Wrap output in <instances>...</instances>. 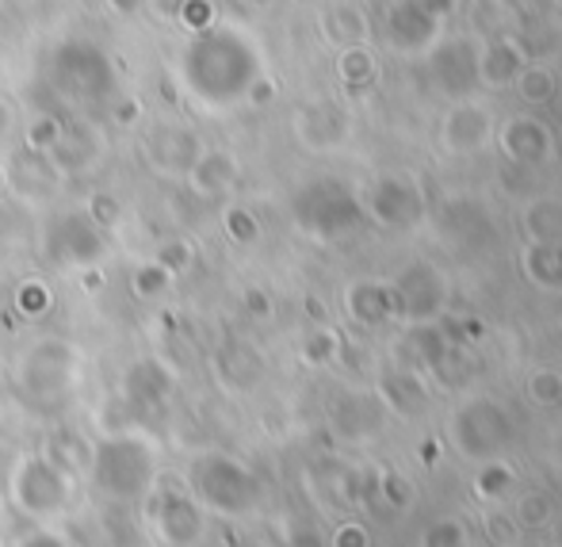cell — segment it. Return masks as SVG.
I'll use <instances>...</instances> for the list:
<instances>
[{
	"mask_svg": "<svg viewBox=\"0 0 562 547\" xmlns=\"http://www.w3.org/2000/svg\"><path fill=\"white\" fill-rule=\"evenodd\" d=\"M108 8H112L115 15H126V20H131V15H138L142 8H146V0H104Z\"/></svg>",
	"mask_w": 562,
	"mask_h": 547,
	"instance_id": "cell-54",
	"label": "cell"
},
{
	"mask_svg": "<svg viewBox=\"0 0 562 547\" xmlns=\"http://www.w3.org/2000/svg\"><path fill=\"white\" fill-rule=\"evenodd\" d=\"M497 146H502L505 161L517 165H543L555 154V134L543 119L536 115H509L497 126Z\"/></svg>",
	"mask_w": 562,
	"mask_h": 547,
	"instance_id": "cell-15",
	"label": "cell"
},
{
	"mask_svg": "<svg viewBox=\"0 0 562 547\" xmlns=\"http://www.w3.org/2000/svg\"><path fill=\"white\" fill-rule=\"evenodd\" d=\"M379 399H383L386 410H394L398 417H417L429 406V391H425L422 376L409 368H394L379 379Z\"/></svg>",
	"mask_w": 562,
	"mask_h": 547,
	"instance_id": "cell-24",
	"label": "cell"
},
{
	"mask_svg": "<svg viewBox=\"0 0 562 547\" xmlns=\"http://www.w3.org/2000/svg\"><path fill=\"white\" fill-rule=\"evenodd\" d=\"M241 303H245V311H249L252 319H268V314H272V299H268L265 288H249L241 295Z\"/></svg>",
	"mask_w": 562,
	"mask_h": 547,
	"instance_id": "cell-51",
	"label": "cell"
},
{
	"mask_svg": "<svg viewBox=\"0 0 562 547\" xmlns=\"http://www.w3.org/2000/svg\"><path fill=\"white\" fill-rule=\"evenodd\" d=\"M192 494L195 502L223 517H241V513L257 510L260 482L241 459L226 456V451H207L192 464Z\"/></svg>",
	"mask_w": 562,
	"mask_h": 547,
	"instance_id": "cell-5",
	"label": "cell"
},
{
	"mask_svg": "<svg viewBox=\"0 0 562 547\" xmlns=\"http://www.w3.org/2000/svg\"><path fill=\"white\" fill-rule=\"evenodd\" d=\"M283 547H326V536H322L318 528L299 525V528H291V536H288V544H283Z\"/></svg>",
	"mask_w": 562,
	"mask_h": 547,
	"instance_id": "cell-52",
	"label": "cell"
},
{
	"mask_svg": "<svg viewBox=\"0 0 562 547\" xmlns=\"http://www.w3.org/2000/svg\"><path fill=\"white\" fill-rule=\"evenodd\" d=\"M249 547H260V544H249Z\"/></svg>",
	"mask_w": 562,
	"mask_h": 547,
	"instance_id": "cell-61",
	"label": "cell"
},
{
	"mask_svg": "<svg viewBox=\"0 0 562 547\" xmlns=\"http://www.w3.org/2000/svg\"><path fill=\"white\" fill-rule=\"evenodd\" d=\"M142 149H146V161L154 172H161V177H184L188 165L203 149V142L195 138V131H188L180 123H157L146 134V146Z\"/></svg>",
	"mask_w": 562,
	"mask_h": 547,
	"instance_id": "cell-16",
	"label": "cell"
},
{
	"mask_svg": "<svg viewBox=\"0 0 562 547\" xmlns=\"http://www.w3.org/2000/svg\"><path fill=\"white\" fill-rule=\"evenodd\" d=\"M525 276L543 291H562V245H540V242L528 245Z\"/></svg>",
	"mask_w": 562,
	"mask_h": 547,
	"instance_id": "cell-27",
	"label": "cell"
},
{
	"mask_svg": "<svg viewBox=\"0 0 562 547\" xmlns=\"http://www.w3.org/2000/svg\"><path fill=\"white\" fill-rule=\"evenodd\" d=\"M451 341L445 326H432V322H417L414 330H406L398 345V356H402V368L409 371H445L448 360H451Z\"/></svg>",
	"mask_w": 562,
	"mask_h": 547,
	"instance_id": "cell-22",
	"label": "cell"
},
{
	"mask_svg": "<svg viewBox=\"0 0 562 547\" xmlns=\"http://www.w3.org/2000/svg\"><path fill=\"white\" fill-rule=\"evenodd\" d=\"M536 169H540V165H517V161H509V165H505V172H502L505 192H513V196H536V192H540Z\"/></svg>",
	"mask_w": 562,
	"mask_h": 547,
	"instance_id": "cell-45",
	"label": "cell"
},
{
	"mask_svg": "<svg viewBox=\"0 0 562 547\" xmlns=\"http://www.w3.org/2000/svg\"><path fill=\"white\" fill-rule=\"evenodd\" d=\"M291 219L303 234L318 237V242H337V237L352 234L363 222V200L337 177L306 180L295 196H291Z\"/></svg>",
	"mask_w": 562,
	"mask_h": 547,
	"instance_id": "cell-3",
	"label": "cell"
},
{
	"mask_svg": "<svg viewBox=\"0 0 562 547\" xmlns=\"http://www.w3.org/2000/svg\"><path fill=\"white\" fill-rule=\"evenodd\" d=\"M379 498H386L394 510H406L414 490H409V482L402 475H379Z\"/></svg>",
	"mask_w": 562,
	"mask_h": 547,
	"instance_id": "cell-49",
	"label": "cell"
},
{
	"mask_svg": "<svg viewBox=\"0 0 562 547\" xmlns=\"http://www.w3.org/2000/svg\"><path fill=\"white\" fill-rule=\"evenodd\" d=\"M215 20H218V15H215V4H211V0H188V4L177 12V20H172V23H180V27L192 31V35H195V31L211 27Z\"/></svg>",
	"mask_w": 562,
	"mask_h": 547,
	"instance_id": "cell-46",
	"label": "cell"
},
{
	"mask_svg": "<svg viewBox=\"0 0 562 547\" xmlns=\"http://www.w3.org/2000/svg\"><path fill=\"white\" fill-rule=\"evenodd\" d=\"M89 444L77 440V433H54L50 444H46V456L54 459L58 467H66L69 475L77 471V467H89Z\"/></svg>",
	"mask_w": 562,
	"mask_h": 547,
	"instance_id": "cell-37",
	"label": "cell"
},
{
	"mask_svg": "<svg viewBox=\"0 0 562 547\" xmlns=\"http://www.w3.org/2000/svg\"><path fill=\"white\" fill-rule=\"evenodd\" d=\"M146 521L169 547H192L203 540V505L192 490L154 482L146 494Z\"/></svg>",
	"mask_w": 562,
	"mask_h": 547,
	"instance_id": "cell-10",
	"label": "cell"
},
{
	"mask_svg": "<svg viewBox=\"0 0 562 547\" xmlns=\"http://www.w3.org/2000/svg\"><path fill=\"white\" fill-rule=\"evenodd\" d=\"M299 138L311 149H329L340 138V111L329 104L306 108L303 115H299Z\"/></svg>",
	"mask_w": 562,
	"mask_h": 547,
	"instance_id": "cell-29",
	"label": "cell"
},
{
	"mask_svg": "<svg viewBox=\"0 0 562 547\" xmlns=\"http://www.w3.org/2000/svg\"><path fill=\"white\" fill-rule=\"evenodd\" d=\"M348 319L360 326H383V322L398 319V303H394V288L379 280H360L345 291Z\"/></svg>",
	"mask_w": 562,
	"mask_h": 547,
	"instance_id": "cell-23",
	"label": "cell"
},
{
	"mask_svg": "<svg viewBox=\"0 0 562 547\" xmlns=\"http://www.w3.org/2000/svg\"><path fill=\"white\" fill-rule=\"evenodd\" d=\"M0 188H4V169H0Z\"/></svg>",
	"mask_w": 562,
	"mask_h": 547,
	"instance_id": "cell-60",
	"label": "cell"
},
{
	"mask_svg": "<svg viewBox=\"0 0 562 547\" xmlns=\"http://www.w3.org/2000/svg\"><path fill=\"white\" fill-rule=\"evenodd\" d=\"M513 467L502 464V459H482L479 475H474V494L486 498V502H502V498H509L513 490Z\"/></svg>",
	"mask_w": 562,
	"mask_h": 547,
	"instance_id": "cell-34",
	"label": "cell"
},
{
	"mask_svg": "<svg viewBox=\"0 0 562 547\" xmlns=\"http://www.w3.org/2000/svg\"><path fill=\"white\" fill-rule=\"evenodd\" d=\"M85 215H89L92 222H97L100 230H119L123 226V219H126V208H123V200H119L115 192H92L89 196V208H85Z\"/></svg>",
	"mask_w": 562,
	"mask_h": 547,
	"instance_id": "cell-41",
	"label": "cell"
},
{
	"mask_svg": "<svg viewBox=\"0 0 562 547\" xmlns=\"http://www.w3.org/2000/svg\"><path fill=\"white\" fill-rule=\"evenodd\" d=\"M322 35L334 46H356L368 35V23H363V12L356 4H334L322 15Z\"/></svg>",
	"mask_w": 562,
	"mask_h": 547,
	"instance_id": "cell-30",
	"label": "cell"
},
{
	"mask_svg": "<svg viewBox=\"0 0 562 547\" xmlns=\"http://www.w3.org/2000/svg\"><path fill=\"white\" fill-rule=\"evenodd\" d=\"M525 66H528L525 54L509 38L479 46V85H486V89H509V85H517Z\"/></svg>",
	"mask_w": 562,
	"mask_h": 547,
	"instance_id": "cell-25",
	"label": "cell"
},
{
	"mask_svg": "<svg viewBox=\"0 0 562 547\" xmlns=\"http://www.w3.org/2000/svg\"><path fill=\"white\" fill-rule=\"evenodd\" d=\"M58 172L50 169V161H46V154H31V149H20V154L8 161L4 169V185L12 188V192L20 196H46L54 185H58Z\"/></svg>",
	"mask_w": 562,
	"mask_h": 547,
	"instance_id": "cell-26",
	"label": "cell"
},
{
	"mask_svg": "<svg viewBox=\"0 0 562 547\" xmlns=\"http://www.w3.org/2000/svg\"><path fill=\"white\" fill-rule=\"evenodd\" d=\"M20 547H66V540H61V536H54V533H35V536H27Z\"/></svg>",
	"mask_w": 562,
	"mask_h": 547,
	"instance_id": "cell-56",
	"label": "cell"
},
{
	"mask_svg": "<svg viewBox=\"0 0 562 547\" xmlns=\"http://www.w3.org/2000/svg\"><path fill=\"white\" fill-rule=\"evenodd\" d=\"M215 371L229 387H249V383H257V376H260V360L249 353V348L229 345L215 356Z\"/></svg>",
	"mask_w": 562,
	"mask_h": 547,
	"instance_id": "cell-32",
	"label": "cell"
},
{
	"mask_svg": "<svg viewBox=\"0 0 562 547\" xmlns=\"http://www.w3.org/2000/svg\"><path fill=\"white\" fill-rule=\"evenodd\" d=\"M303 360L311 364V368H326L329 360H337V353H340V341H337V333L329 330V326H318V330H311L303 337Z\"/></svg>",
	"mask_w": 562,
	"mask_h": 547,
	"instance_id": "cell-39",
	"label": "cell"
},
{
	"mask_svg": "<svg viewBox=\"0 0 562 547\" xmlns=\"http://www.w3.org/2000/svg\"><path fill=\"white\" fill-rule=\"evenodd\" d=\"M184 4H188V0H146L149 12H154L157 20H165V23L177 20V12H180V8H184Z\"/></svg>",
	"mask_w": 562,
	"mask_h": 547,
	"instance_id": "cell-53",
	"label": "cell"
},
{
	"mask_svg": "<svg viewBox=\"0 0 562 547\" xmlns=\"http://www.w3.org/2000/svg\"><path fill=\"white\" fill-rule=\"evenodd\" d=\"M383 417H386V406L383 399H371V394H340V399L329 406V422L334 429L340 433L345 440H368L383 429Z\"/></svg>",
	"mask_w": 562,
	"mask_h": 547,
	"instance_id": "cell-21",
	"label": "cell"
},
{
	"mask_svg": "<svg viewBox=\"0 0 562 547\" xmlns=\"http://www.w3.org/2000/svg\"><path fill=\"white\" fill-rule=\"evenodd\" d=\"M12 123H15V111H12V104H8L4 97H0V142L8 138V131H12Z\"/></svg>",
	"mask_w": 562,
	"mask_h": 547,
	"instance_id": "cell-57",
	"label": "cell"
},
{
	"mask_svg": "<svg viewBox=\"0 0 562 547\" xmlns=\"http://www.w3.org/2000/svg\"><path fill=\"white\" fill-rule=\"evenodd\" d=\"M559 322H562V314H559Z\"/></svg>",
	"mask_w": 562,
	"mask_h": 547,
	"instance_id": "cell-62",
	"label": "cell"
},
{
	"mask_svg": "<svg viewBox=\"0 0 562 547\" xmlns=\"http://www.w3.org/2000/svg\"><path fill=\"white\" fill-rule=\"evenodd\" d=\"M12 303H15V311L23 314V319H46V314L54 311V291H50V283H43V280H35V276H27V280L15 288V295H12Z\"/></svg>",
	"mask_w": 562,
	"mask_h": 547,
	"instance_id": "cell-35",
	"label": "cell"
},
{
	"mask_svg": "<svg viewBox=\"0 0 562 547\" xmlns=\"http://www.w3.org/2000/svg\"><path fill=\"white\" fill-rule=\"evenodd\" d=\"M375 74H379V66H375V54L368 51L363 43H356V46H340V54H337V77L348 85V89H368L371 81H375Z\"/></svg>",
	"mask_w": 562,
	"mask_h": 547,
	"instance_id": "cell-31",
	"label": "cell"
},
{
	"mask_svg": "<svg viewBox=\"0 0 562 547\" xmlns=\"http://www.w3.org/2000/svg\"><path fill=\"white\" fill-rule=\"evenodd\" d=\"M363 211L386 230H414L425 219V192L406 172H386L368 188Z\"/></svg>",
	"mask_w": 562,
	"mask_h": 547,
	"instance_id": "cell-13",
	"label": "cell"
},
{
	"mask_svg": "<svg viewBox=\"0 0 562 547\" xmlns=\"http://www.w3.org/2000/svg\"><path fill=\"white\" fill-rule=\"evenodd\" d=\"M61 134H66V119L54 115V111H38V115H31L27 126H23V149H31V154H50L61 142Z\"/></svg>",
	"mask_w": 562,
	"mask_h": 547,
	"instance_id": "cell-33",
	"label": "cell"
},
{
	"mask_svg": "<svg viewBox=\"0 0 562 547\" xmlns=\"http://www.w3.org/2000/svg\"><path fill=\"white\" fill-rule=\"evenodd\" d=\"M138 115H142L138 100H126V104L115 108V123H138Z\"/></svg>",
	"mask_w": 562,
	"mask_h": 547,
	"instance_id": "cell-55",
	"label": "cell"
},
{
	"mask_svg": "<svg viewBox=\"0 0 562 547\" xmlns=\"http://www.w3.org/2000/svg\"><path fill=\"white\" fill-rule=\"evenodd\" d=\"M551 521V498L540 494V490H528L525 498H520V510H517V525L525 528H540Z\"/></svg>",
	"mask_w": 562,
	"mask_h": 547,
	"instance_id": "cell-44",
	"label": "cell"
},
{
	"mask_svg": "<svg viewBox=\"0 0 562 547\" xmlns=\"http://www.w3.org/2000/svg\"><path fill=\"white\" fill-rule=\"evenodd\" d=\"M8 494L20 513L35 521H54L74 505V475L54 464L46 451L20 456L8 475Z\"/></svg>",
	"mask_w": 562,
	"mask_h": 547,
	"instance_id": "cell-4",
	"label": "cell"
},
{
	"mask_svg": "<svg viewBox=\"0 0 562 547\" xmlns=\"http://www.w3.org/2000/svg\"><path fill=\"white\" fill-rule=\"evenodd\" d=\"M513 89H517L528 104H548V100L555 97V74L543 69V66H525Z\"/></svg>",
	"mask_w": 562,
	"mask_h": 547,
	"instance_id": "cell-38",
	"label": "cell"
},
{
	"mask_svg": "<svg viewBox=\"0 0 562 547\" xmlns=\"http://www.w3.org/2000/svg\"><path fill=\"white\" fill-rule=\"evenodd\" d=\"M486 533L497 547H513L520 540V525H517V517H509V513H490Z\"/></svg>",
	"mask_w": 562,
	"mask_h": 547,
	"instance_id": "cell-48",
	"label": "cell"
},
{
	"mask_svg": "<svg viewBox=\"0 0 562 547\" xmlns=\"http://www.w3.org/2000/svg\"><path fill=\"white\" fill-rule=\"evenodd\" d=\"M104 249H108L104 230L85 215V211L58 215L50 222V230H46V257H50L54 265H61V268H74V272L100 265Z\"/></svg>",
	"mask_w": 562,
	"mask_h": 547,
	"instance_id": "cell-12",
	"label": "cell"
},
{
	"mask_svg": "<svg viewBox=\"0 0 562 547\" xmlns=\"http://www.w3.org/2000/svg\"><path fill=\"white\" fill-rule=\"evenodd\" d=\"M154 260H157V265L169 268L172 276H184L188 268L195 265V245L188 242V237H169V242L157 245Z\"/></svg>",
	"mask_w": 562,
	"mask_h": 547,
	"instance_id": "cell-42",
	"label": "cell"
},
{
	"mask_svg": "<svg viewBox=\"0 0 562 547\" xmlns=\"http://www.w3.org/2000/svg\"><path fill=\"white\" fill-rule=\"evenodd\" d=\"M525 230L540 245H562V203L548 196H532L525 211Z\"/></svg>",
	"mask_w": 562,
	"mask_h": 547,
	"instance_id": "cell-28",
	"label": "cell"
},
{
	"mask_svg": "<svg viewBox=\"0 0 562 547\" xmlns=\"http://www.w3.org/2000/svg\"><path fill=\"white\" fill-rule=\"evenodd\" d=\"M490 134H494V119L474 100H459L456 108L440 123V149L451 157H471L479 149H486Z\"/></svg>",
	"mask_w": 562,
	"mask_h": 547,
	"instance_id": "cell-17",
	"label": "cell"
},
{
	"mask_svg": "<svg viewBox=\"0 0 562 547\" xmlns=\"http://www.w3.org/2000/svg\"><path fill=\"white\" fill-rule=\"evenodd\" d=\"M334 547H371V536H368V528L348 521V525H340L334 533Z\"/></svg>",
	"mask_w": 562,
	"mask_h": 547,
	"instance_id": "cell-50",
	"label": "cell"
},
{
	"mask_svg": "<svg viewBox=\"0 0 562 547\" xmlns=\"http://www.w3.org/2000/svg\"><path fill=\"white\" fill-rule=\"evenodd\" d=\"M513 417L502 402L471 399L451 417V444L467 459H497L513 444Z\"/></svg>",
	"mask_w": 562,
	"mask_h": 547,
	"instance_id": "cell-8",
	"label": "cell"
},
{
	"mask_svg": "<svg viewBox=\"0 0 562 547\" xmlns=\"http://www.w3.org/2000/svg\"><path fill=\"white\" fill-rule=\"evenodd\" d=\"M241 4H245V8H272L276 0H241Z\"/></svg>",
	"mask_w": 562,
	"mask_h": 547,
	"instance_id": "cell-58",
	"label": "cell"
},
{
	"mask_svg": "<svg viewBox=\"0 0 562 547\" xmlns=\"http://www.w3.org/2000/svg\"><path fill=\"white\" fill-rule=\"evenodd\" d=\"M528 394H532L540 406H559L562 402V371L555 368H540L528 379Z\"/></svg>",
	"mask_w": 562,
	"mask_h": 547,
	"instance_id": "cell-43",
	"label": "cell"
},
{
	"mask_svg": "<svg viewBox=\"0 0 562 547\" xmlns=\"http://www.w3.org/2000/svg\"><path fill=\"white\" fill-rule=\"evenodd\" d=\"M429 62H425V74H429L432 89L448 100H467L479 89V43L467 35L437 38L429 46Z\"/></svg>",
	"mask_w": 562,
	"mask_h": 547,
	"instance_id": "cell-11",
	"label": "cell"
},
{
	"mask_svg": "<svg viewBox=\"0 0 562 547\" xmlns=\"http://www.w3.org/2000/svg\"><path fill=\"white\" fill-rule=\"evenodd\" d=\"M92 487L115 502L146 498L157 482V444L134 425L123 433H100L89 451Z\"/></svg>",
	"mask_w": 562,
	"mask_h": 547,
	"instance_id": "cell-2",
	"label": "cell"
},
{
	"mask_svg": "<svg viewBox=\"0 0 562 547\" xmlns=\"http://www.w3.org/2000/svg\"><path fill=\"white\" fill-rule=\"evenodd\" d=\"M172 387H177L172 368L154 360V356L134 360L131 368L123 371V399L131 402L134 410H154V406H161V402H169Z\"/></svg>",
	"mask_w": 562,
	"mask_h": 547,
	"instance_id": "cell-19",
	"label": "cell"
},
{
	"mask_svg": "<svg viewBox=\"0 0 562 547\" xmlns=\"http://www.w3.org/2000/svg\"><path fill=\"white\" fill-rule=\"evenodd\" d=\"M172 280H177V276L149 257V260H142V265L131 272V291L138 299H157V295H165V291L172 288Z\"/></svg>",
	"mask_w": 562,
	"mask_h": 547,
	"instance_id": "cell-36",
	"label": "cell"
},
{
	"mask_svg": "<svg viewBox=\"0 0 562 547\" xmlns=\"http://www.w3.org/2000/svg\"><path fill=\"white\" fill-rule=\"evenodd\" d=\"M77 376H81V353L61 337H43L27 345L15 364V379H20L23 394L31 402H43V406L69 399Z\"/></svg>",
	"mask_w": 562,
	"mask_h": 547,
	"instance_id": "cell-6",
	"label": "cell"
},
{
	"mask_svg": "<svg viewBox=\"0 0 562 547\" xmlns=\"http://www.w3.org/2000/svg\"><path fill=\"white\" fill-rule=\"evenodd\" d=\"M456 0H391L383 8V35L394 51L425 54L440 38V23L451 15Z\"/></svg>",
	"mask_w": 562,
	"mask_h": 547,
	"instance_id": "cell-9",
	"label": "cell"
},
{
	"mask_svg": "<svg viewBox=\"0 0 562 547\" xmlns=\"http://www.w3.org/2000/svg\"><path fill=\"white\" fill-rule=\"evenodd\" d=\"M463 544H467V533L459 521H437V525H429L422 536V547H463Z\"/></svg>",
	"mask_w": 562,
	"mask_h": 547,
	"instance_id": "cell-47",
	"label": "cell"
},
{
	"mask_svg": "<svg viewBox=\"0 0 562 547\" xmlns=\"http://www.w3.org/2000/svg\"><path fill=\"white\" fill-rule=\"evenodd\" d=\"M440 230L459 249H486V245H494L497 234L490 211L474 200H448L440 208Z\"/></svg>",
	"mask_w": 562,
	"mask_h": 547,
	"instance_id": "cell-18",
	"label": "cell"
},
{
	"mask_svg": "<svg viewBox=\"0 0 562 547\" xmlns=\"http://www.w3.org/2000/svg\"><path fill=\"white\" fill-rule=\"evenodd\" d=\"M391 288H394V303H398V319L432 322L445 314L448 283H445V276H440L432 265H425V260L402 268V276L391 283Z\"/></svg>",
	"mask_w": 562,
	"mask_h": 547,
	"instance_id": "cell-14",
	"label": "cell"
},
{
	"mask_svg": "<svg viewBox=\"0 0 562 547\" xmlns=\"http://www.w3.org/2000/svg\"><path fill=\"white\" fill-rule=\"evenodd\" d=\"M559 464H562V437H559Z\"/></svg>",
	"mask_w": 562,
	"mask_h": 547,
	"instance_id": "cell-59",
	"label": "cell"
},
{
	"mask_svg": "<svg viewBox=\"0 0 562 547\" xmlns=\"http://www.w3.org/2000/svg\"><path fill=\"white\" fill-rule=\"evenodd\" d=\"M260 74H265V66H260L257 43L223 20L195 31L192 43L180 54L184 89L207 108L245 104V97H249L252 81Z\"/></svg>",
	"mask_w": 562,
	"mask_h": 547,
	"instance_id": "cell-1",
	"label": "cell"
},
{
	"mask_svg": "<svg viewBox=\"0 0 562 547\" xmlns=\"http://www.w3.org/2000/svg\"><path fill=\"white\" fill-rule=\"evenodd\" d=\"M184 185L192 188L200 200H218L237 185V157L223 146H203L195 161L188 165Z\"/></svg>",
	"mask_w": 562,
	"mask_h": 547,
	"instance_id": "cell-20",
	"label": "cell"
},
{
	"mask_svg": "<svg viewBox=\"0 0 562 547\" xmlns=\"http://www.w3.org/2000/svg\"><path fill=\"white\" fill-rule=\"evenodd\" d=\"M223 230L226 237L234 245H252L260 237V219L252 215L249 208H241V203H234V208L223 211Z\"/></svg>",
	"mask_w": 562,
	"mask_h": 547,
	"instance_id": "cell-40",
	"label": "cell"
},
{
	"mask_svg": "<svg viewBox=\"0 0 562 547\" xmlns=\"http://www.w3.org/2000/svg\"><path fill=\"white\" fill-rule=\"evenodd\" d=\"M50 81L69 100H104L115 89V66L97 43L69 38L50 54Z\"/></svg>",
	"mask_w": 562,
	"mask_h": 547,
	"instance_id": "cell-7",
	"label": "cell"
}]
</instances>
